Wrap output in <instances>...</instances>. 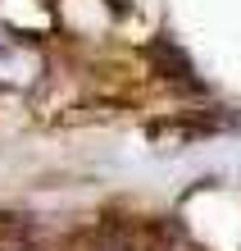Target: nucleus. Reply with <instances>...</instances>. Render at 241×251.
Wrapping results in <instances>:
<instances>
[{
  "label": "nucleus",
  "mask_w": 241,
  "mask_h": 251,
  "mask_svg": "<svg viewBox=\"0 0 241 251\" xmlns=\"http://www.w3.org/2000/svg\"><path fill=\"white\" fill-rule=\"evenodd\" d=\"M23 69H32V55H23V46H0V78L23 82L27 78Z\"/></svg>",
  "instance_id": "1"
}]
</instances>
